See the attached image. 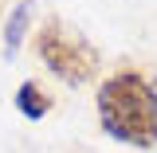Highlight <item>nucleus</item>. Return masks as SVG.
Segmentation results:
<instances>
[{"instance_id": "obj_1", "label": "nucleus", "mask_w": 157, "mask_h": 153, "mask_svg": "<svg viewBox=\"0 0 157 153\" xmlns=\"http://www.w3.org/2000/svg\"><path fill=\"white\" fill-rule=\"evenodd\" d=\"M98 122L114 141L149 149L157 141V90H153V82H145L137 71L110 75L98 86Z\"/></svg>"}, {"instance_id": "obj_2", "label": "nucleus", "mask_w": 157, "mask_h": 153, "mask_svg": "<svg viewBox=\"0 0 157 153\" xmlns=\"http://www.w3.org/2000/svg\"><path fill=\"white\" fill-rule=\"evenodd\" d=\"M36 51H39V59H43V67H47L51 75H59L63 82H71V86L90 82L94 71H98V51L78 36L71 24H63V20H47V24L39 28Z\"/></svg>"}, {"instance_id": "obj_3", "label": "nucleus", "mask_w": 157, "mask_h": 153, "mask_svg": "<svg viewBox=\"0 0 157 153\" xmlns=\"http://www.w3.org/2000/svg\"><path fill=\"white\" fill-rule=\"evenodd\" d=\"M16 110H20L24 118H43L47 110H51V98L43 94L36 82H24V86L16 90Z\"/></svg>"}, {"instance_id": "obj_4", "label": "nucleus", "mask_w": 157, "mask_h": 153, "mask_svg": "<svg viewBox=\"0 0 157 153\" xmlns=\"http://www.w3.org/2000/svg\"><path fill=\"white\" fill-rule=\"evenodd\" d=\"M28 20H32V0H20L16 8H12V16H8V28H4V43H8V51H16L24 32H28Z\"/></svg>"}]
</instances>
